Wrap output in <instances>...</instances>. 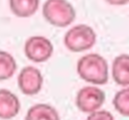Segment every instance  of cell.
Wrapping results in <instances>:
<instances>
[{"instance_id": "30bf717a", "label": "cell", "mask_w": 129, "mask_h": 120, "mask_svg": "<svg viewBox=\"0 0 129 120\" xmlns=\"http://www.w3.org/2000/svg\"><path fill=\"white\" fill-rule=\"evenodd\" d=\"M39 0H9V7L12 13L20 18L32 16L38 9Z\"/></svg>"}, {"instance_id": "4fadbf2b", "label": "cell", "mask_w": 129, "mask_h": 120, "mask_svg": "<svg viewBox=\"0 0 129 120\" xmlns=\"http://www.w3.org/2000/svg\"><path fill=\"white\" fill-rule=\"evenodd\" d=\"M86 120H114V116L107 110H97L90 113Z\"/></svg>"}, {"instance_id": "9c48e42d", "label": "cell", "mask_w": 129, "mask_h": 120, "mask_svg": "<svg viewBox=\"0 0 129 120\" xmlns=\"http://www.w3.org/2000/svg\"><path fill=\"white\" fill-rule=\"evenodd\" d=\"M25 120H60L57 111L48 104H35L26 113Z\"/></svg>"}, {"instance_id": "7a4b0ae2", "label": "cell", "mask_w": 129, "mask_h": 120, "mask_svg": "<svg viewBox=\"0 0 129 120\" xmlns=\"http://www.w3.org/2000/svg\"><path fill=\"white\" fill-rule=\"evenodd\" d=\"M42 15L49 24L66 27L76 19V10L68 0H46L42 6Z\"/></svg>"}, {"instance_id": "6da1fadb", "label": "cell", "mask_w": 129, "mask_h": 120, "mask_svg": "<svg viewBox=\"0 0 129 120\" xmlns=\"http://www.w3.org/2000/svg\"><path fill=\"white\" fill-rule=\"evenodd\" d=\"M77 73L88 83L105 85L109 79L108 63L99 53H88L78 61Z\"/></svg>"}, {"instance_id": "277c9868", "label": "cell", "mask_w": 129, "mask_h": 120, "mask_svg": "<svg viewBox=\"0 0 129 120\" xmlns=\"http://www.w3.org/2000/svg\"><path fill=\"white\" fill-rule=\"evenodd\" d=\"M106 100L103 90L95 86H86L79 90L76 97L78 109L84 113H92L99 110Z\"/></svg>"}, {"instance_id": "5bb4252c", "label": "cell", "mask_w": 129, "mask_h": 120, "mask_svg": "<svg viewBox=\"0 0 129 120\" xmlns=\"http://www.w3.org/2000/svg\"><path fill=\"white\" fill-rule=\"evenodd\" d=\"M105 1L108 2L111 5H117V6L125 5V4H127L129 2V0H105Z\"/></svg>"}, {"instance_id": "7c38bea8", "label": "cell", "mask_w": 129, "mask_h": 120, "mask_svg": "<svg viewBox=\"0 0 129 120\" xmlns=\"http://www.w3.org/2000/svg\"><path fill=\"white\" fill-rule=\"evenodd\" d=\"M115 110L122 116L129 117V87L118 91L113 98Z\"/></svg>"}, {"instance_id": "ba28073f", "label": "cell", "mask_w": 129, "mask_h": 120, "mask_svg": "<svg viewBox=\"0 0 129 120\" xmlns=\"http://www.w3.org/2000/svg\"><path fill=\"white\" fill-rule=\"evenodd\" d=\"M112 77L116 84L123 87L129 86V54L121 53L114 58Z\"/></svg>"}, {"instance_id": "3957f363", "label": "cell", "mask_w": 129, "mask_h": 120, "mask_svg": "<svg viewBox=\"0 0 129 120\" xmlns=\"http://www.w3.org/2000/svg\"><path fill=\"white\" fill-rule=\"evenodd\" d=\"M97 35L95 30L87 24H78L67 31L63 37L66 47L74 52H81L93 47Z\"/></svg>"}, {"instance_id": "8992f818", "label": "cell", "mask_w": 129, "mask_h": 120, "mask_svg": "<svg viewBox=\"0 0 129 120\" xmlns=\"http://www.w3.org/2000/svg\"><path fill=\"white\" fill-rule=\"evenodd\" d=\"M17 83L20 91L24 95L32 96L37 94L41 90L43 84V77L37 68L28 66L20 71Z\"/></svg>"}, {"instance_id": "8fae6325", "label": "cell", "mask_w": 129, "mask_h": 120, "mask_svg": "<svg viewBox=\"0 0 129 120\" xmlns=\"http://www.w3.org/2000/svg\"><path fill=\"white\" fill-rule=\"evenodd\" d=\"M15 58L7 51L0 50V81L10 79L16 72Z\"/></svg>"}, {"instance_id": "52a82bcc", "label": "cell", "mask_w": 129, "mask_h": 120, "mask_svg": "<svg viewBox=\"0 0 129 120\" xmlns=\"http://www.w3.org/2000/svg\"><path fill=\"white\" fill-rule=\"evenodd\" d=\"M20 110V102L15 94L0 89V118L11 119L15 117Z\"/></svg>"}, {"instance_id": "5b68a950", "label": "cell", "mask_w": 129, "mask_h": 120, "mask_svg": "<svg viewBox=\"0 0 129 120\" xmlns=\"http://www.w3.org/2000/svg\"><path fill=\"white\" fill-rule=\"evenodd\" d=\"M53 52L51 41L41 35L29 37L24 44V53L26 57L34 63L46 62Z\"/></svg>"}]
</instances>
